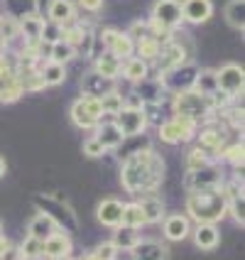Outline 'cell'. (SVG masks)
I'll return each instance as SVG.
<instances>
[{
  "mask_svg": "<svg viewBox=\"0 0 245 260\" xmlns=\"http://www.w3.org/2000/svg\"><path fill=\"white\" fill-rule=\"evenodd\" d=\"M162 179H164V159L150 147L132 152L123 162L120 182H123V187L128 189L130 194L155 191Z\"/></svg>",
  "mask_w": 245,
  "mask_h": 260,
  "instance_id": "1",
  "label": "cell"
},
{
  "mask_svg": "<svg viewBox=\"0 0 245 260\" xmlns=\"http://www.w3.org/2000/svg\"><path fill=\"white\" fill-rule=\"evenodd\" d=\"M189 216L199 223H216L228 214V202L221 189H206V191H189L187 199Z\"/></svg>",
  "mask_w": 245,
  "mask_h": 260,
  "instance_id": "2",
  "label": "cell"
},
{
  "mask_svg": "<svg viewBox=\"0 0 245 260\" xmlns=\"http://www.w3.org/2000/svg\"><path fill=\"white\" fill-rule=\"evenodd\" d=\"M214 108H211V101L208 96H203L199 91H182L174 96V116H182V118H189L194 123H199L203 118H211Z\"/></svg>",
  "mask_w": 245,
  "mask_h": 260,
  "instance_id": "3",
  "label": "cell"
},
{
  "mask_svg": "<svg viewBox=\"0 0 245 260\" xmlns=\"http://www.w3.org/2000/svg\"><path fill=\"white\" fill-rule=\"evenodd\" d=\"M223 182V172L218 170L214 162L201 165L196 170H187L184 174V187L189 191H206V189H218Z\"/></svg>",
  "mask_w": 245,
  "mask_h": 260,
  "instance_id": "4",
  "label": "cell"
},
{
  "mask_svg": "<svg viewBox=\"0 0 245 260\" xmlns=\"http://www.w3.org/2000/svg\"><path fill=\"white\" fill-rule=\"evenodd\" d=\"M103 118V108H101V99H93V96H81L79 101H74L72 106V120L74 125L84 130L96 128Z\"/></svg>",
  "mask_w": 245,
  "mask_h": 260,
  "instance_id": "5",
  "label": "cell"
},
{
  "mask_svg": "<svg viewBox=\"0 0 245 260\" xmlns=\"http://www.w3.org/2000/svg\"><path fill=\"white\" fill-rule=\"evenodd\" d=\"M196 123L194 120H189V118H182V116H174L172 120H164L162 125H159V138L164 140V143L169 145H179V143H187L191 140L194 135H196Z\"/></svg>",
  "mask_w": 245,
  "mask_h": 260,
  "instance_id": "6",
  "label": "cell"
},
{
  "mask_svg": "<svg viewBox=\"0 0 245 260\" xmlns=\"http://www.w3.org/2000/svg\"><path fill=\"white\" fill-rule=\"evenodd\" d=\"M196 74H199L196 67H191V64H179V67H174L172 72L162 74V76H159V81H162L164 91L182 93V91H191V88H194Z\"/></svg>",
  "mask_w": 245,
  "mask_h": 260,
  "instance_id": "7",
  "label": "cell"
},
{
  "mask_svg": "<svg viewBox=\"0 0 245 260\" xmlns=\"http://www.w3.org/2000/svg\"><path fill=\"white\" fill-rule=\"evenodd\" d=\"M113 125L123 133V138H137V135H143L145 133L147 120H145L143 108H130V106H123V108L116 113Z\"/></svg>",
  "mask_w": 245,
  "mask_h": 260,
  "instance_id": "8",
  "label": "cell"
},
{
  "mask_svg": "<svg viewBox=\"0 0 245 260\" xmlns=\"http://www.w3.org/2000/svg\"><path fill=\"white\" fill-rule=\"evenodd\" d=\"M152 20L157 22L159 27L174 32L184 20L182 17V3L179 0H157L155 8H152Z\"/></svg>",
  "mask_w": 245,
  "mask_h": 260,
  "instance_id": "9",
  "label": "cell"
},
{
  "mask_svg": "<svg viewBox=\"0 0 245 260\" xmlns=\"http://www.w3.org/2000/svg\"><path fill=\"white\" fill-rule=\"evenodd\" d=\"M216 84L218 91H223L226 96H238L243 93V84H245V74L240 64H226L216 72Z\"/></svg>",
  "mask_w": 245,
  "mask_h": 260,
  "instance_id": "10",
  "label": "cell"
},
{
  "mask_svg": "<svg viewBox=\"0 0 245 260\" xmlns=\"http://www.w3.org/2000/svg\"><path fill=\"white\" fill-rule=\"evenodd\" d=\"M101 40H103V47H106L111 54H116L118 59H130L132 57V52H135V44H132V40H130L125 32H118V29H103Z\"/></svg>",
  "mask_w": 245,
  "mask_h": 260,
  "instance_id": "11",
  "label": "cell"
},
{
  "mask_svg": "<svg viewBox=\"0 0 245 260\" xmlns=\"http://www.w3.org/2000/svg\"><path fill=\"white\" fill-rule=\"evenodd\" d=\"M155 61H157L159 76H162V74H167V72H172L174 67L184 64V47H182V44H177V42H164Z\"/></svg>",
  "mask_w": 245,
  "mask_h": 260,
  "instance_id": "12",
  "label": "cell"
},
{
  "mask_svg": "<svg viewBox=\"0 0 245 260\" xmlns=\"http://www.w3.org/2000/svg\"><path fill=\"white\" fill-rule=\"evenodd\" d=\"M72 253V238L66 233L54 231L47 241H42V255L49 260H61V258H69Z\"/></svg>",
  "mask_w": 245,
  "mask_h": 260,
  "instance_id": "13",
  "label": "cell"
},
{
  "mask_svg": "<svg viewBox=\"0 0 245 260\" xmlns=\"http://www.w3.org/2000/svg\"><path fill=\"white\" fill-rule=\"evenodd\" d=\"M211 13H214L211 0H184L182 3V17L189 20V22H194V25L206 22L211 17Z\"/></svg>",
  "mask_w": 245,
  "mask_h": 260,
  "instance_id": "14",
  "label": "cell"
},
{
  "mask_svg": "<svg viewBox=\"0 0 245 260\" xmlns=\"http://www.w3.org/2000/svg\"><path fill=\"white\" fill-rule=\"evenodd\" d=\"M199 147H203L206 152L221 155V150L226 147V130L221 125H203L199 133Z\"/></svg>",
  "mask_w": 245,
  "mask_h": 260,
  "instance_id": "15",
  "label": "cell"
},
{
  "mask_svg": "<svg viewBox=\"0 0 245 260\" xmlns=\"http://www.w3.org/2000/svg\"><path fill=\"white\" fill-rule=\"evenodd\" d=\"M137 206L143 209L145 223H157L164 216V204H162V199L155 191H143L140 199H137Z\"/></svg>",
  "mask_w": 245,
  "mask_h": 260,
  "instance_id": "16",
  "label": "cell"
},
{
  "mask_svg": "<svg viewBox=\"0 0 245 260\" xmlns=\"http://www.w3.org/2000/svg\"><path fill=\"white\" fill-rule=\"evenodd\" d=\"M132 253V260H169V253H167V248L162 246L159 241H137L135 248L130 250Z\"/></svg>",
  "mask_w": 245,
  "mask_h": 260,
  "instance_id": "17",
  "label": "cell"
},
{
  "mask_svg": "<svg viewBox=\"0 0 245 260\" xmlns=\"http://www.w3.org/2000/svg\"><path fill=\"white\" fill-rule=\"evenodd\" d=\"M135 96H137L143 103H162V99H164V86H162L159 76L157 79L145 76L143 81H137V86H135Z\"/></svg>",
  "mask_w": 245,
  "mask_h": 260,
  "instance_id": "18",
  "label": "cell"
},
{
  "mask_svg": "<svg viewBox=\"0 0 245 260\" xmlns=\"http://www.w3.org/2000/svg\"><path fill=\"white\" fill-rule=\"evenodd\" d=\"M81 86H84V96H93V99H101L108 91H116V88H113V81L101 76L98 72H88L86 76H84V81H81Z\"/></svg>",
  "mask_w": 245,
  "mask_h": 260,
  "instance_id": "19",
  "label": "cell"
},
{
  "mask_svg": "<svg viewBox=\"0 0 245 260\" xmlns=\"http://www.w3.org/2000/svg\"><path fill=\"white\" fill-rule=\"evenodd\" d=\"M98 221L108 229H116L123 223V204L118 199H103L98 204Z\"/></svg>",
  "mask_w": 245,
  "mask_h": 260,
  "instance_id": "20",
  "label": "cell"
},
{
  "mask_svg": "<svg viewBox=\"0 0 245 260\" xmlns=\"http://www.w3.org/2000/svg\"><path fill=\"white\" fill-rule=\"evenodd\" d=\"M54 231H57V223L47 216V214H42V211L32 218V221H29V226H27V236L29 238H34V241H40V243L47 241Z\"/></svg>",
  "mask_w": 245,
  "mask_h": 260,
  "instance_id": "21",
  "label": "cell"
},
{
  "mask_svg": "<svg viewBox=\"0 0 245 260\" xmlns=\"http://www.w3.org/2000/svg\"><path fill=\"white\" fill-rule=\"evenodd\" d=\"M47 13H49V22H54V25H59V27H64V25L74 22L72 0H52Z\"/></svg>",
  "mask_w": 245,
  "mask_h": 260,
  "instance_id": "22",
  "label": "cell"
},
{
  "mask_svg": "<svg viewBox=\"0 0 245 260\" xmlns=\"http://www.w3.org/2000/svg\"><path fill=\"white\" fill-rule=\"evenodd\" d=\"M96 140H98V143L106 147V152H108V150H116V147H120L125 138H123V133H120L113 123H106V125H101V123H98V125H96Z\"/></svg>",
  "mask_w": 245,
  "mask_h": 260,
  "instance_id": "23",
  "label": "cell"
},
{
  "mask_svg": "<svg viewBox=\"0 0 245 260\" xmlns=\"http://www.w3.org/2000/svg\"><path fill=\"white\" fill-rule=\"evenodd\" d=\"M194 241L201 250H214L218 246V241H221L216 223H199L196 231H194Z\"/></svg>",
  "mask_w": 245,
  "mask_h": 260,
  "instance_id": "24",
  "label": "cell"
},
{
  "mask_svg": "<svg viewBox=\"0 0 245 260\" xmlns=\"http://www.w3.org/2000/svg\"><path fill=\"white\" fill-rule=\"evenodd\" d=\"M20 27V35L25 37V42H40V37H42V27H44V20L40 15L29 13L22 17V22L17 25Z\"/></svg>",
  "mask_w": 245,
  "mask_h": 260,
  "instance_id": "25",
  "label": "cell"
},
{
  "mask_svg": "<svg viewBox=\"0 0 245 260\" xmlns=\"http://www.w3.org/2000/svg\"><path fill=\"white\" fill-rule=\"evenodd\" d=\"M164 236L169 238V241H184L189 236V218L184 216H169L164 221Z\"/></svg>",
  "mask_w": 245,
  "mask_h": 260,
  "instance_id": "26",
  "label": "cell"
},
{
  "mask_svg": "<svg viewBox=\"0 0 245 260\" xmlns=\"http://www.w3.org/2000/svg\"><path fill=\"white\" fill-rule=\"evenodd\" d=\"M140 241V233H137V229H130V226H116V236H113V246L118 248V250H132L135 248V243Z\"/></svg>",
  "mask_w": 245,
  "mask_h": 260,
  "instance_id": "27",
  "label": "cell"
},
{
  "mask_svg": "<svg viewBox=\"0 0 245 260\" xmlns=\"http://www.w3.org/2000/svg\"><path fill=\"white\" fill-rule=\"evenodd\" d=\"M40 79L44 81V86H59V84H64V79H66V69H64V64L47 61L42 69H40Z\"/></svg>",
  "mask_w": 245,
  "mask_h": 260,
  "instance_id": "28",
  "label": "cell"
},
{
  "mask_svg": "<svg viewBox=\"0 0 245 260\" xmlns=\"http://www.w3.org/2000/svg\"><path fill=\"white\" fill-rule=\"evenodd\" d=\"M96 72L101 74V76H106V79H116L118 74L123 72V59H118L116 54H111V52H106L98 61H96Z\"/></svg>",
  "mask_w": 245,
  "mask_h": 260,
  "instance_id": "29",
  "label": "cell"
},
{
  "mask_svg": "<svg viewBox=\"0 0 245 260\" xmlns=\"http://www.w3.org/2000/svg\"><path fill=\"white\" fill-rule=\"evenodd\" d=\"M159 49H162V42H159L157 37H152V35H147L140 42H135V52H137V57L143 59V61H155Z\"/></svg>",
  "mask_w": 245,
  "mask_h": 260,
  "instance_id": "30",
  "label": "cell"
},
{
  "mask_svg": "<svg viewBox=\"0 0 245 260\" xmlns=\"http://www.w3.org/2000/svg\"><path fill=\"white\" fill-rule=\"evenodd\" d=\"M226 22H228L233 29H240V32H243V27H245V0H228V5H226Z\"/></svg>",
  "mask_w": 245,
  "mask_h": 260,
  "instance_id": "31",
  "label": "cell"
},
{
  "mask_svg": "<svg viewBox=\"0 0 245 260\" xmlns=\"http://www.w3.org/2000/svg\"><path fill=\"white\" fill-rule=\"evenodd\" d=\"M147 72H150V67H147V61H143L140 57H130L125 59V64H123V74H125V79H130V81H143L145 76H147Z\"/></svg>",
  "mask_w": 245,
  "mask_h": 260,
  "instance_id": "32",
  "label": "cell"
},
{
  "mask_svg": "<svg viewBox=\"0 0 245 260\" xmlns=\"http://www.w3.org/2000/svg\"><path fill=\"white\" fill-rule=\"evenodd\" d=\"M49 61H57V64H69L74 57H76V52H74V47L72 44H66L64 40H59V42H54V44H49Z\"/></svg>",
  "mask_w": 245,
  "mask_h": 260,
  "instance_id": "33",
  "label": "cell"
},
{
  "mask_svg": "<svg viewBox=\"0 0 245 260\" xmlns=\"http://www.w3.org/2000/svg\"><path fill=\"white\" fill-rule=\"evenodd\" d=\"M194 91H199V93H203V96H211V93H216V91H218L216 72H214V69H203V72L196 74Z\"/></svg>",
  "mask_w": 245,
  "mask_h": 260,
  "instance_id": "34",
  "label": "cell"
},
{
  "mask_svg": "<svg viewBox=\"0 0 245 260\" xmlns=\"http://www.w3.org/2000/svg\"><path fill=\"white\" fill-rule=\"evenodd\" d=\"M123 226H130V229H140V226H145L143 209L137 206V202L123 204Z\"/></svg>",
  "mask_w": 245,
  "mask_h": 260,
  "instance_id": "35",
  "label": "cell"
},
{
  "mask_svg": "<svg viewBox=\"0 0 245 260\" xmlns=\"http://www.w3.org/2000/svg\"><path fill=\"white\" fill-rule=\"evenodd\" d=\"M125 103H123V96L118 93V91H108L106 96H101V108H103V116L106 113H111V116H116L118 111L123 108Z\"/></svg>",
  "mask_w": 245,
  "mask_h": 260,
  "instance_id": "36",
  "label": "cell"
},
{
  "mask_svg": "<svg viewBox=\"0 0 245 260\" xmlns=\"http://www.w3.org/2000/svg\"><path fill=\"white\" fill-rule=\"evenodd\" d=\"M20 250V258H25V260H32V258H40L42 255V243L40 241H34V238H25L22 241V246L17 248Z\"/></svg>",
  "mask_w": 245,
  "mask_h": 260,
  "instance_id": "37",
  "label": "cell"
},
{
  "mask_svg": "<svg viewBox=\"0 0 245 260\" xmlns=\"http://www.w3.org/2000/svg\"><path fill=\"white\" fill-rule=\"evenodd\" d=\"M221 155H223V159H228L235 170L243 167V143L240 145H226V147L221 150Z\"/></svg>",
  "mask_w": 245,
  "mask_h": 260,
  "instance_id": "38",
  "label": "cell"
},
{
  "mask_svg": "<svg viewBox=\"0 0 245 260\" xmlns=\"http://www.w3.org/2000/svg\"><path fill=\"white\" fill-rule=\"evenodd\" d=\"M208 162H211V159H208V152H206L203 147H194L187 155V170H196V167L208 165Z\"/></svg>",
  "mask_w": 245,
  "mask_h": 260,
  "instance_id": "39",
  "label": "cell"
},
{
  "mask_svg": "<svg viewBox=\"0 0 245 260\" xmlns=\"http://www.w3.org/2000/svg\"><path fill=\"white\" fill-rule=\"evenodd\" d=\"M61 29L64 27H59V25H54V22H44V27H42V40L44 44H54L61 40Z\"/></svg>",
  "mask_w": 245,
  "mask_h": 260,
  "instance_id": "40",
  "label": "cell"
},
{
  "mask_svg": "<svg viewBox=\"0 0 245 260\" xmlns=\"http://www.w3.org/2000/svg\"><path fill=\"white\" fill-rule=\"evenodd\" d=\"M93 255L98 260H116V255H118V248L113 246V241H103L101 246L93 250Z\"/></svg>",
  "mask_w": 245,
  "mask_h": 260,
  "instance_id": "41",
  "label": "cell"
},
{
  "mask_svg": "<svg viewBox=\"0 0 245 260\" xmlns=\"http://www.w3.org/2000/svg\"><path fill=\"white\" fill-rule=\"evenodd\" d=\"M84 155H86V157H93V159L103 157V155H106V147H103L96 138H88L86 143H84Z\"/></svg>",
  "mask_w": 245,
  "mask_h": 260,
  "instance_id": "42",
  "label": "cell"
},
{
  "mask_svg": "<svg viewBox=\"0 0 245 260\" xmlns=\"http://www.w3.org/2000/svg\"><path fill=\"white\" fill-rule=\"evenodd\" d=\"M228 211L233 214V218H235V223H240V226H243V223H245V214H243V197H235V199H231V202H228Z\"/></svg>",
  "mask_w": 245,
  "mask_h": 260,
  "instance_id": "43",
  "label": "cell"
},
{
  "mask_svg": "<svg viewBox=\"0 0 245 260\" xmlns=\"http://www.w3.org/2000/svg\"><path fill=\"white\" fill-rule=\"evenodd\" d=\"M125 35H128L130 40H132V44L140 42L143 37H147V35H150V29H147V22H135V25H132V27H130Z\"/></svg>",
  "mask_w": 245,
  "mask_h": 260,
  "instance_id": "44",
  "label": "cell"
},
{
  "mask_svg": "<svg viewBox=\"0 0 245 260\" xmlns=\"http://www.w3.org/2000/svg\"><path fill=\"white\" fill-rule=\"evenodd\" d=\"M79 5L84 10H88V13H98L103 8V0H79Z\"/></svg>",
  "mask_w": 245,
  "mask_h": 260,
  "instance_id": "45",
  "label": "cell"
},
{
  "mask_svg": "<svg viewBox=\"0 0 245 260\" xmlns=\"http://www.w3.org/2000/svg\"><path fill=\"white\" fill-rule=\"evenodd\" d=\"M17 258H20V250H17V248H13V246H10V248H8V250H5V255H3V258H0V260H17Z\"/></svg>",
  "mask_w": 245,
  "mask_h": 260,
  "instance_id": "46",
  "label": "cell"
},
{
  "mask_svg": "<svg viewBox=\"0 0 245 260\" xmlns=\"http://www.w3.org/2000/svg\"><path fill=\"white\" fill-rule=\"evenodd\" d=\"M8 248H10V241H8V238H3V236H0V258H3V255H5V250H8Z\"/></svg>",
  "mask_w": 245,
  "mask_h": 260,
  "instance_id": "47",
  "label": "cell"
},
{
  "mask_svg": "<svg viewBox=\"0 0 245 260\" xmlns=\"http://www.w3.org/2000/svg\"><path fill=\"white\" fill-rule=\"evenodd\" d=\"M3 174H5V159L0 157V177H3Z\"/></svg>",
  "mask_w": 245,
  "mask_h": 260,
  "instance_id": "48",
  "label": "cell"
},
{
  "mask_svg": "<svg viewBox=\"0 0 245 260\" xmlns=\"http://www.w3.org/2000/svg\"><path fill=\"white\" fill-rule=\"evenodd\" d=\"M84 260H98V258H96V255L91 253V255H86V258H84Z\"/></svg>",
  "mask_w": 245,
  "mask_h": 260,
  "instance_id": "49",
  "label": "cell"
},
{
  "mask_svg": "<svg viewBox=\"0 0 245 260\" xmlns=\"http://www.w3.org/2000/svg\"><path fill=\"white\" fill-rule=\"evenodd\" d=\"M32 260H44V258H42V255H40V258H32Z\"/></svg>",
  "mask_w": 245,
  "mask_h": 260,
  "instance_id": "50",
  "label": "cell"
},
{
  "mask_svg": "<svg viewBox=\"0 0 245 260\" xmlns=\"http://www.w3.org/2000/svg\"><path fill=\"white\" fill-rule=\"evenodd\" d=\"M61 260H72V258H61Z\"/></svg>",
  "mask_w": 245,
  "mask_h": 260,
  "instance_id": "51",
  "label": "cell"
},
{
  "mask_svg": "<svg viewBox=\"0 0 245 260\" xmlns=\"http://www.w3.org/2000/svg\"><path fill=\"white\" fill-rule=\"evenodd\" d=\"M0 229H3V226H0Z\"/></svg>",
  "mask_w": 245,
  "mask_h": 260,
  "instance_id": "52",
  "label": "cell"
}]
</instances>
